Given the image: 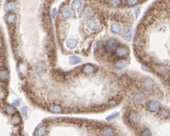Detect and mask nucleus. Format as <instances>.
Returning <instances> with one entry per match:
<instances>
[{
  "label": "nucleus",
  "instance_id": "1",
  "mask_svg": "<svg viewBox=\"0 0 170 136\" xmlns=\"http://www.w3.org/2000/svg\"><path fill=\"white\" fill-rule=\"evenodd\" d=\"M115 54H116V56L119 58H125L129 55L130 50L126 45L119 46L115 51Z\"/></svg>",
  "mask_w": 170,
  "mask_h": 136
},
{
  "label": "nucleus",
  "instance_id": "2",
  "mask_svg": "<svg viewBox=\"0 0 170 136\" xmlns=\"http://www.w3.org/2000/svg\"><path fill=\"white\" fill-rule=\"evenodd\" d=\"M142 87L144 90L150 92V91L153 90L154 87H155V83L153 81V79L148 77L143 80L142 82Z\"/></svg>",
  "mask_w": 170,
  "mask_h": 136
},
{
  "label": "nucleus",
  "instance_id": "3",
  "mask_svg": "<svg viewBox=\"0 0 170 136\" xmlns=\"http://www.w3.org/2000/svg\"><path fill=\"white\" fill-rule=\"evenodd\" d=\"M147 109L152 113H157L161 109V105L157 101H150L147 104Z\"/></svg>",
  "mask_w": 170,
  "mask_h": 136
},
{
  "label": "nucleus",
  "instance_id": "4",
  "mask_svg": "<svg viewBox=\"0 0 170 136\" xmlns=\"http://www.w3.org/2000/svg\"><path fill=\"white\" fill-rule=\"evenodd\" d=\"M117 48V41L115 39H109L105 45V50L108 53H112Z\"/></svg>",
  "mask_w": 170,
  "mask_h": 136
},
{
  "label": "nucleus",
  "instance_id": "5",
  "mask_svg": "<svg viewBox=\"0 0 170 136\" xmlns=\"http://www.w3.org/2000/svg\"><path fill=\"white\" fill-rule=\"evenodd\" d=\"M128 119H129L130 122L133 125L138 124L140 121V115L136 111H131L129 113Z\"/></svg>",
  "mask_w": 170,
  "mask_h": 136
},
{
  "label": "nucleus",
  "instance_id": "6",
  "mask_svg": "<svg viewBox=\"0 0 170 136\" xmlns=\"http://www.w3.org/2000/svg\"><path fill=\"white\" fill-rule=\"evenodd\" d=\"M156 70L161 76H167L169 73V69L164 64H157L156 66Z\"/></svg>",
  "mask_w": 170,
  "mask_h": 136
},
{
  "label": "nucleus",
  "instance_id": "7",
  "mask_svg": "<svg viewBox=\"0 0 170 136\" xmlns=\"http://www.w3.org/2000/svg\"><path fill=\"white\" fill-rule=\"evenodd\" d=\"M95 70H96V67L91 64H86L82 67L83 73H84L85 74H87V75L93 74L95 72Z\"/></svg>",
  "mask_w": 170,
  "mask_h": 136
},
{
  "label": "nucleus",
  "instance_id": "8",
  "mask_svg": "<svg viewBox=\"0 0 170 136\" xmlns=\"http://www.w3.org/2000/svg\"><path fill=\"white\" fill-rule=\"evenodd\" d=\"M146 98L145 94L141 91H137L133 95V100L135 102H143Z\"/></svg>",
  "mask_w": 170,
  "mask_h": 136
},
{
  "label": "nucleus",
  "instance_id": "9",
  "mask_svg": "<svg viewBox=\"0 0 170 136\" xmlns=\"http://www.w3.org/2000/svg\"><path fill=\"white\" fill-rule=\"evenodd\" d=\"M87 27L90 30L93 31V32H97L101 28V24L96 22V21H90L87 23Z\"/></svg>",
  "mask_w": 170,
  "mask_h": 136
},
{
  "label": "nucleus",
  "instance_id": "10",
  "mask_svg": "<svg viewBox=\"0 0 170 136\" xmlns=\"http://www.w3.org/2000/svg\"><path fill=\"white\" fill-rule=\"evenodd\" d=\"M102 136H115V130L110 126H106L103 128Z\"/></svg>",
  "mask_w": 170,
  "mask_h": 136
},
{
  "label": "nucleus",
  "instance_id": "11",
  "mask_svg": "<svg viewBox=\"0 0 170 136\" xmlns=\"http://www.w3.org/2000/svg\"><path fill=\"white\" fill-rule=\"evenodd\" d=\"M110 30H111L112 33H113V34H118L121 32L122 28H121V26H120L119 24H117V23H113V24H111Z\"/></svg>",
  "mask_w": 170,
  "mask_h": 136
},
{
  "label": "nucleus",
  "instance_id": "12",
  "mask_svg": "<svg viewBox=\"0 0 170 136\" xmlns=\"http://www.w3.org/2000/svg\"><path fill=\"white\" fill-rule=\"evenodd\" d=\"M9 78V73L6 70H0V80L2 81H6Z\"/></svg>",
  "mask_w": 170,
  "mask_h": 136
},
{
  "label": "nucleus",
  "instance_id": "13",
  "mask_svg": "<svg viewBox=\"0 0 170 136\" xmlns=\"http://www.w3.org/2000/svg\"><path fill=\"white\" fill-rule=\"evenodd\" d=\"M66 45H67V47L68 48L70 49H74L77 45H78V40L74 39V38H71L67 41L66 42Z\"/></svg>",
  "mask_w": 170,
  "mask_h": 136
},
{
  "label": "nucleus",
  "instance_id": "14",
  "mask_svg": "<svg viewBox=\"0 0 170 136\" xmlns=\"http://www.w3.org/2000/svg\"><path fill=\"white\" fill-rule=\"evenodd\" d=\"M16 20H17V17H16V15H15V14H13V13H10V14H9V15L6 16V22H7L8 24H9L15 23Z\"/></svg>",
  "mask_w": 170,
  "mask_h": 136
},
{
  "label": "nucleus",
  "instance_id": "15",
  "mask_svg": "<svg viewBox=\"0 0 170 136\" xmlns=\"http://www.w3.org/2000/svg\"><path fill=\"white\" fill-rule=\"evenodd\" d=\"M47 133V128L45 126H41L39 127L36 132H35V135L36 136H45Z\"/></svg>",
  "mask_w": 170,
  "mask_h": 136
},
{
  "label": "nucleus",
  "instance_id": "16",
  "mask_svg": "<svg viewBox=\"0 0 170 136\" xmlns=\"http://www.w3.org/2000/svg\"><path fill=\"white\" fill-rule=\"evenodd\" d=\"M94 15V11L91 8H87L84 11V17L86 19H91Z\"/></svg>",
  "mask_w": 170,
  "mask_h": 136
},
{
  "label": "nucleus",
  "instance_id": "17",
  "mask_svg": "<svg viewBox=\"0 0 170 136\" xmlns=\"http://www.w3.org/2000/svg\"><path fill=\"white\" fill-rule=\"evenodd\" d=\"M71 15V12L68 9H64L62 11H61V17L63 19H67L68 18H70Z\"/></svg>",
  "mask_w": 170,
  "mask_h": 136
},
{
  "label": "nucleus",
  "instance_id": "18",
  "mask_svg": "<svg viewBox=\"0 0 170 136\" xmlns=\"http://www.w3.org/2000/svg\"><path fill=\"white\" fill-rule=\"evenodd\" d=\"M170 115V113L167 109H162L161 111H159V117L162 119H167Z\"/></svg>",
  "mask_w": 170,
  "mask_h": 136
},
{
  "label": "nucleus",
  "instance_id": "19",
  "mask_svg": "<svg viewBox=\"0 0 170 136\" xmlns=\"http://www.w3.org/2000/svg\"><path fill=\"white\" fill-rule=\"evenodd\" d=\"M127 64L128 62L126 60H120L116 63V67L118 69H122V68L125 67Z\"/></svg>",
  "mask_w": 170,
  "mask_h": 136
},
{
  "label": "nucleus",
  "instance_id": "20",
  "mask_svg": "<svg viewBox=\"0 0 170 136\" xmlns=\"http://www.w3.org/2000/svg\"><path fill=\"white\" fill-rule=\"evenodd\" d=\"M11 122L14 125H18L21 123V117L19 115H15L13 117H12V119H11Z\"/></svg>",
  "mask_w": 170,
  "mask_h": 136
},
{
  "label": "nucleus",
  "instance_id": "21",
  "mask_svg": "<svg viewBox=\"0 0 170 136\" xmlns=\"http://www.w3.org/2000/svg\"><path fill=\"white\" fill-rule=\"evenodd\" d=\"M81 61L80 58L78 56H75V55H73L70 57V63L71 64H77Z\"/></svg>",
  "mask_w": 170,
  "mask_h": 136
},
{
  "label": "nucleus",
  "instance_id": "22",
  "mask_svg": "<svg viewBox=\"0 0 170 136\" xmlns=\"http://www.w3.org/2000/svg\"><path fill=\"white\" fill-rule=\"evenodd\" d=\"M81 5H82V2L80 1H74L71 5V7L74 10H78L80 9Z\"/></svg>",
  "mask_w": 170,
  "mask_h": 136
},
{
  "label": "nucleus",
  "instance_id": "23",
  "mask_svg": "<svg viewBox=\"0 0 170 136\" xmlns=\"http://www.w3.org/2000/svg\"><path fill=\"white\" fill-rule=\"evenodd\" d=\"M50 110H51L52 113H61L62 112V109H61V107L59 106H57V105L51 106Z\"/></svg>",
  "mask_w": 170,
  "mask_h": 136
},
{
  "label": "nucleus",
  "instance_id": "24",
  "mask_svg": "<svg viewBox=\"0 0 170 136\" xmlns=\"http://www.w3.org/2000/svg\"><path fill=\"white\" fill-rule=\"evenodd\" d=\"M15 5L14 2H9L5 5V11H9L13 10L15 9Z\"/></svg>",
  "mask_w": 170,
  "mask_h": 136
},
{
  "label": "nucleus",
  "instance_id": "25",
  "mask_svg": "<svg viewBox=\"0 0 170 136\" xmlns=\"http://www.w3.org/2000/svg\"><path fill=\"white\" fill-rule=\"evenodd\" d=\"M124 38L126 41H130L132 40V32L130 30L126 32V33L124 35Z\"/></svg>",
  "mask_w": 170,
  "mask_h": 136
},
{
  "label": "nucleus",
  "instance_id": "26",
  "mask_svg": "<svg viewBox=\"0 0 170 136\" xmlns=\"http://www.w3.org/2000/svg\"><path fill=\"white\" fill-rule=\"evenodd\" d=\"M5 110H6V113L9 114V115H13V114H15V108L13 106H8L6 107Z\"/></svg>",
  "mask_w": 170,
  "mask_h": 136
},
{
  "label": "nucleus",
  "instance_id": "27",
  "mask_svg": "<svg viewBox=\"0 0 170 136\" xmlns=\"http://www.w3.org/2000/svg\"><path fill=\"white\" fill-rule=\"evenodd\" d=\"M140 136H152V132L149 128H145L140 134Z\"/></svg>",
  "mask_w": 170,
  "mask_h": 136
},
{
  "label": "nucleus",
  "instance_id": "28",
  "mask_svg": "<svg viewBox=\"0 0 170 136\" xmlns=\"http://www.w3.org/2000/svg\"><path fill=\"white\" fill-rule=\"evenodd\" d=\"M126 3L129 6H135L137 4L139 3V1H136V0H129L126 1Z\"/></svg>",
  "mask_w": 170,
  "mask_h": 136
},
{
  "label": "nucleus",
  "instance_id": "29",
  "mask_svg": "<svg viewBox=\"0 0 170 136\" xmlns=\"http://www.w3.org/2000/svg\"><path fill=\"white\" fill-rule=\"evenodd\" d=\"M117 116H118V113H113L110 115H108L107 117V121H111L113 119H115Z\"/></svg>",
  "mask_w": 170,
  "mask_h": 136
},
{
  "label": "nucleus",
  "instance_id": "30",
  "mask_svg": "<svg viewBox=\"0 0 170 136\" xmlns=\"http://www.w3.org/2000/svg\"><path fill=\"white\" fill-rule=\"evenodd\" d=\"M109 2H110V4L113 7H118V6L121 4V1H118V0H116V1H110Z\"/></svg>",
  "mask_w": 170,
  "mask_h": 136
},
{
  "label": "nucleus",
  "instance_id": "31",
  "mask_svg": "<svg viewBox=\"0 0 170 136\" xmlns=\"http://www.w3.org/2000/svg\"><path fill=\"white\" fill-rule=\"evenodd\" d=\"M57 9H53L51 11V18H55L57 16Z\"/></svg>",
  "mask_w": 170,
  "mask_h": 136
},
{
  "label": "nucleus",
  "instance_id": "32",
  "mask_svg": "<svg viewBox=\"0 0 170 136\" xmlns=\"http://www.w3.org/2000/svg\"><path fill=\"white\" fill-rule=\"evenodd\" d=\"M22 111L23 115H24L25 116H26V115H27V113H28V109H27V107L24 106L22 109Z\"/></svg>",
  "mask_w": 170,
  "mask_h": 136
},
{
  "label": "nucleus",
  "instance_id": "33",
  "mask_svg": "<svg viewBox=\"0 0 170 136\" xmlns=\"http://www.w3.org/2000/svg\"><path fill=\"white\" fill-rule=\"evenodd\" d=\"M12 104H13L14 106H18L20 104V101H19V100H14V101L12 102Z\"/></svg>",
  "mask_w": 170,
  "mask_h": 136
},
{
  "label": "nucleus",
  "instance_id": "34",
  "mask_svg": "<svg viewBox=\"0 0 170 136\" xmlns=\"http://www.w3.org/2000/svg\"><path fill=\"white\" fill-rule=\"evenodd\" d=\"M116 100H110V101L109 102V106H116Z\"/></svg>",
  "mask_w": 170,
  "mask_h": 136
},
{
  "label": "nucleus",
  "instance_id": "35",
  "mask_svg": "<svg viewBox=\"0 0 170 136\" xmlns=\"http://www.w3.org/2000/svg\"><path fill=\"white\" fill-rule=\"evenodd\" d=\"M134 12H135L136 16L137 17V16L139 15V13H140V9H139V8H136V9H135V10H134Z\"/></svg>",
  "mask_w": 170,
  "mask_h": 136
},
{
  "label": "nucleus",
  "instance_id": "36",
  "mask_svg": "<svg viewBox=\"0 0 170 136\" xmlns=\"http://www.w3.org/2000/svg\"><path fill=\"white\" fill-rule=\"evenodd\" d=\"M142 68L143 69V70H145L146 71H148V72H151V70H150V69L149 68H148L147 67H144V66H143Z\"/></svg>",
  "mask_w": 170,
  "mask_h": 136
},
{
  "label": "nucleus",
  "instance_id": "37",
  "mask_svg": "<svg viewBox=\"0 0 170 136\" xmlns=\"http://www.w3.org/2000/svg\"><path fill=\"white\" fill-rule=\"evenodd\" d=\"M98 44H99V43H97V44L95 45V47H94V51H96L97 50V48H98Z\"/></svg>",
  "mask_w": 170,
  "mask_h": 136
},
{
  "label": "nucleus",
  "instance_id": "38",
  "mask_svg": "<svg viewBox=\"0 0 170 136\" xmlns=\"http://www.w3.org/2000/svg\"><path fill=\"white\" fill-rule=\"evenodd\" d=\"M0 43H1V38H0Z\"/></svg>",
  "mask_w": 170,
  "mask_h": 136
}]
</instances>
